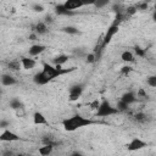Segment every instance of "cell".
Listing matches in <instances>:
<instances>
[{
  "instance_id": "1",
  "label": "cell",
  "mask_w": 156,
  "mask_h": 156,
  "mask_svg": "<svg viewBox=\"0 0 156 156\" xmlns=\"http://www.w3.org/2000/svg\"><path fill=\"white\" fill-rule=\"evenodd\" d=\"M95 122L90 118V117H85L83 115H73V116H69V117H66L63 121H62V127L66 132H76L80 128H84V127H88V126H91L94 124Z\"/></svg>"
},
{
  "instance_id": "2",
  "label": "cell",
  "mask_w": 156,
  "mask_h": 156,
  "mask_svg": "<svg viewBox=\"0 0 156 156\" xmlns=\"http://www.w3.org/2000/svg\"><path fill=\"white\" fill-rule=\"evenodd\" d=\"M115 113H118L117 108L111 106L110 102H107V101H102L100 104V107L96 111V116H100V117H108V116H112Z\"/></svg>"
},
{
  "instance_id": "3",
  "label": "cell",
  "mask_w": 156,
  "mask_h": 156,
  "mask_svg": "<svg viewBox=\"0 0 156 156\" xmlns=\"http://www.w3.org/2000/svg\"><path fill=\"white\" fill-rule=\"evenodd\" d=\"M20 139L21 136L9 128L2 129V132L0 133V141L2 143H15V141H18Z\"/></svg>"
},
{
  "instance_id": "4",
  "label": "cell",
  "mask_w": 156,
  "mask_h": 156,
  "mask_svg": "<svg viewBox=\"0 0 156 156\" xmlns=\"http://www.w3.org/2000/svg\"><path fill=\"white\" fill-rule=\"evenodd\" d=\"M147 146V143L140 138H133L128 144H127V150L130 151V152H134V151H140L143 149H145Z\"/></svg>"
},
{
  "instance_id": "5",
  "label": "cell",
  "mask_w": 156,
  "mask_h": 156,
  "mask_svg": "<svg viewBox=\"0 0 156 156\" xmlns=\"http://www.w3.org/2000/svg\"><path fill=\"white\" fill-rule=\"evenodd\" d=\"M117 33H118V26H116V24L110 26L108 29L106 30L105 35L102 37V40H101V45H102V48H105V46L112 40V38H113Z\"/></svg>"
},
{
  "instance_id": "6",
  "label": "cell",
  "mask_w": 156,
  "mask_h": 156,
  "mask_svg": "<svg viewBox=\"0 0 156 156\" xmlns=\"http://www.w3.org/2000/svg\"><path fill=\"white\" fill-rule=\"evenodd\" d=\"M85 4L83 1H79V0H67L62 4V7L65 11L67 12H71V11H74V10H78L80 7H83Z\"/></svg>"
},
{
  "instance_id": "7",
  "label": "cell",
  "mask_w": 156,
  "mask_h": 156,
  "mask_svg": "<svg viewBox=\"0 0 156 156\" xmlns=\"http://www.w3.org/2000/svg\"><path fill=\"white\" fill-rule=\"evenodd\" d=\"M20 61H21L22 68L27 69V71H30L37 66V60L34 57H30V56H23L20 58Z\"/></svg>"
},
{
  "instance_id": "8",
  "label": "cell",
  "mask_w": 156,
  "mask_h": 156,
  "mask_svg": "<svg viewBox=\"0 0 156 156\" xmlns=\"http://www.w3.org/2000/svg\"><path fill=\"white\" fill-rule=\"evenodd\" d=\"M82 94H83V88H82V85H73V87H71L69 90H68V99H69L71 101H76V100H78V99L82 96Z\"/></svg>"
},
{
  "instance_id": "9",
  "label": "cell",
  "mask_w": 156,
  "mask_h": 156,
  "mask_svg": "<svg viewBox=\"0 0 156 156\" xmlns=\"http://www.w3.org/2000/svg\"><path fill=\"white\" fill-rule=\"evenodd\" d=\"M32 118H33V124H35V126H46V124H49V121H48L46 116L44 113H41L40 111L34 112Z\"/></svg>"
},
{
  "instance_id": "10",
  "label": "cell",
  "mask_w": 156,
  "mask_h": 156,
  "mask_svg": "<svg viewBox=\"0 0 156 156\" xmlns=\"http://www.w3.org/2000/svg\"><path fill=\"white\" fill-rule=\"evenodd\" d=\"M45 50H46V46L45 45H43V44H34V45H32L28 49V54H29L30 57H37L40 54H43Z\"/></svg>"
},
{
  "instance_id": "11",
  "label": "cell",
  "mask_w": 156,
  "mask_h": 156,
  "mask_svg": "<svg viewBox=\"0 0 156 156\" xmlns=\"http://www.w3.org/2000/svg\"><path fill=\"white\" fill-rule=\"evenodd\" d=\"M33 82H34L37 85H46V84L50 83L51 80L46 77V74H45L43 71H40V72H38V73L34 74V77H33Z\"/></svg>"
},
{
  "instance_id": "12",
  "label": "cell",
  "mask_w": 156,
  "mask_h": 156,
  "mask_svg": "<svg viewBox=\"0 0 156 156\" xmlns=\"http://www.w3.org/2000/svg\"><path fill=\"white\" fill-rule=\"evenodd\" d=\"M68 60H69L68 55H66V54H60V55H57V56L52 60V65H54V66L63 67V66L68 62Z\"/></svg>"
},
{
  "instance_id": "13",
  "label": "cell",
  "mask_w": 156,
  "mask_h": 156,
  "mask_svg": "<svg viewBox=\"0 0 156 156\" xmlns=\"http://www.w3.org/2000/svg\"><path fill=\"white\" fill-rule=\"evenodd\" d=\"M0 80H1V84L4 87H12V85L17 84V79L13 76H11V74H4V76H1Z\"/></svg>"
},
{
  "instance_id": "14",
  "label": "cell",
  "mask_w": 156,
  "mask_h": 156,
  "mask_svg": "<svg viewBox=\"0 0 156 156\" xmlns=\"http://www.w3.org/2000/svg\"><path fill=\"white\" fill-rule=\"evenodd\" d=\"M54 147H55V145H52V144H45L38 149V154L40 156H50L54 152Z\"/></svg>"
},
{
  "instance_id": "15",
  "label": "cell",
  "mask_w": 156,
  "mask_h": 156,
  "mask_svg": "<svg viewBox=\"0 0 156 156\" xmlns=\"http://www.w3.org/2000/svg\"><path fill=\"white\" fill-rule=\"evenodd\" d=\"M135 100H136V96H135V94H134L133 91H128V93H126V94L121 98V101H122L123 104H126L127 106H130L132 104H134Z\"/></svg>"
},
{
  "instance_id": "16",
  "label": "cell",
  "mask_w": 156,
  "mask_h": 156,
  "mask_svg": "<svg viewBox=\"0 0 156 156\" xmlns=\"http://www.w3.org/2000/svg\"><path fill=\"white\" fill-rule=\"evenodd\" d=\"M121 60H122L123 62L130 63V62H134L135 56H134V54H133L132 51H129V50H124V51H122V54H121Z\"/></svg>"
},
{
  "instance_id": "17",
  "label": "cell",
  "mask_w": 156,
  "mask_h": 156,
  "mask_svg": "<svg viewBox=\"0 0 156 156\" xmlns=\"http://www.w3.org/2000/svg\"><path fill=\"white\" fill-rule=\"evenodd\" d=\"M34 30L38 33V34H45L48 32V27H46V23L45 22H38Z\"/></svg>"
},
{
  "instance_id": "18",
  "label": "cell",
  "mask_w": 156,
  "mask_h": 156,
  "mask_svg": "<svg viewBox=\"0 0 156 156\" xmlns=\"http://www.w3.org/2000/svg\"><path fill=\"white\" fill-rule=\"evenodd\" d=\"M7 67H9L10 71H20V69L22 68V66H21V61H20V60H12V61L9 62Z\"/></svg>"
},
{
  "instance_id": "19",
  "label": "cell",
  "mask_w": 156,
  "mask_h": 156,
  "mask_svg": "<svg viewBox=\"0 0 156 156\" xmlns=\"http://www.w3.org/2000/svg\"><path fill=\"white\" fill-rule=\"evenodd\" d=\"M15 115H16V117H20V118L26 117V115H27V110H26V107L22 105L21 107L16 108V110H15Z\"/></svg>"
},
{
  "instance_id": "20",
  "label": "cell",
  "mask_w": 156,
  "mask_h": 156,
  "mask_svg": "<svg viewBox=\"0 0 156 156\" xmlns=\"http://www.w3.org/2000/svg\"><path fill=\"white\" fill-rule=\"evenodd\" d=\"M100 104H101V101L99 100V99H94L90 104H89V107H90V110H93V111H98V108L100 107Z\"/></svg>"
},
{
  "instance_id": "21",
  "label": "cell",
  "mask_w": 156,
  "mask_h": 156,
  "mask_svg": "<svg viewBox=\"0 0 156 156\" xmlns=\"http://www.w3.org/2000/svg\"><path fill=\"white\" fill-rule=\"evenodd\" d=\"M146 83L150 88H156V77L155 76H150L146 78Z\"/></svg>"
},
{
  "instance_id": "22",
  "label": "cell",
  "mask_w": 156,
  "mask_h": 156,
  "mask_svg": "<svg viewBox=\"0 0 156 156\" xmlns=\"http://www.w3.org/2000/svg\"><path fill=\"white\" fill-rule=\"evenodd\" d=\"M10 106H11V108L16 110V108H18V107L22 106V102H21L18 99H12V100L10 101Z\"/></svg>"
},
{
  "instance_id": "23",
  "label": "cell",
  "mask_w": 156,
  "mask_h": 156,
  "mask_svg": "<svg viewBox=\"0 0 156 156\" xmlns=\"http://www.w3.org/2000/svg\"><path fill=\"white\" fill-rule=\"evenodd\" d=\"M63 30H65L66 33H69V34H78V33H79V30H78L76 27H72V26H68V27H66Z\"/></svg>"
},
{
  "instance_id": "24",
  "label": "cell",
  "mask_w": 156,
  "mask_h": 156,
  "mask_svg": "<svg viewBox=\"0 0 156 156\" xmlns=\"http://www.w3.org/2000/svg\"><path fill=\"white\" fill-rule=\"evenodd\" d=\"M130 71H132V67H128V66H123V67L121 68V72L124 73V74H128Z\"/></svg>"
},
{
  "instance_id": "25",
  "label": "cell",
  "mask_w": 156,
  "mask_h": 156,
  "mask_svg": "<svg viewBox=\"0 0 156 156\" xmlns=\"http://www.w3.org/2000/svg\"><path fill=\"white\" fill-rule=\"evenodd\" d=\"M95 61V55L94 54H89L87 56V62H94Z\"/></svg>"
},
{
  "instance_id": "26",
  "label": "cell",
  "mask_w": 156,
  "mask_h": 156,
  "mask_svg": "<svg viewBox=\"0 0 156 156\" xmlns=\"http://www.w3.org/2000/svg\"><path fill=\"white\" fill-rule=\"evenodd\" d=\"M34 9H35V11H39V12L43 11V6L41 5H34Z\"/></svg>"
},
{
  "instance_id": "27",
  "label": "cell",
  "mask_w": 156,
  "mask_h": 156,
  "mask_svg": "<svg viewBox=\"0 0 156 156\" xmlns=\"http://www.w3.org/2000/svg\"><path fill=\"white\" fill-rule=\"evenodd\" d=\"M69 156H84V155H82V154H72Z\"/></svg>"
},
{
  "instance_id": "28",
  "label": "cell",
  "mask_w": 156,
  "mask_h": 156,
  "mask_svg": "<svg viewBox=\"0 0 156 156\" xmlns=\"http://www.w3.org/2000/svg\"><path fill=\"white\" fill-rule=\"evenodd\" d=\"M15 156H24V154H16Z\"/></svg>"
},
{
  "instance_id": "29",
  "label": "cell",
  "mask_w": 156,
  "mask_h": 156,
  "mask_svg": "<svg viewBox=\"0 0 156 156\" xmlns=\"http://www.w3.org/2000/svg\"><path fill=\"white\" fill-rule=\"evenodd\" d=\"M24 156H34V155H30V154H27V155H24Z\"/></svg>"
}]
</instances>
